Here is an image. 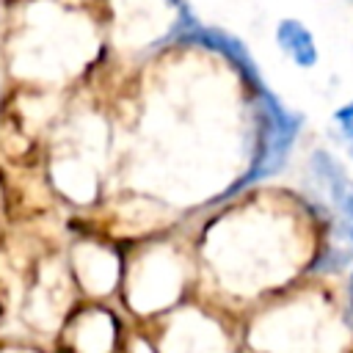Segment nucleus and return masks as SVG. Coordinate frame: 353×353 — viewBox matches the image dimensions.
<instances>
[{"label":"nucleus","mask_w":353,"mask_h":353,"mask_svg":"<svg viewBox=\"0 0 353 353\" xmlns=\"http://www.w3.org/2000/svg\"><path fill=\"white\" fill-rule=\"evenodd\" d=\"M350 290H353V281H350Z\"/></svg>","instance_id":"4"},{"label":"nucleus","mask_w":353,"mask_h":353,"mask_svg":"<svg viewBox=\"0 0 353 353\" xmlns=\"http://www.w3.org/2000/svg\"><path fill=\"white\" fill-rule=\"evenodd\" d=\"M334 124H336L339 138L353 149V102L345 105V108H339V110L334 113Z\"/></svg>","instance_id":"3"},{"label":"nucleus","mask_w":353,"mask_h":353,"mask_svg":"<svg viewBox=\"0 0 353 353\" xmlns=\"http://www.w3.org/2000/svg\"><path fill=\"white\" fill-rule=\"evenodd\" d=\"M276 36H279L281 50H284L298 66H314V61H317V47H314L312 33H309L301 22L284 19V22L279 25Z\"/></svg>","instance_id":"2"},{"label":"nucleus","mask_w":353,"mask_h":353,"mask_svg":"<svg viewBox=\"0 0 353 353\" xmlns=\"http://www.w3.org/2000/svg\"><path fill=\"white\" fill-rule=\"evenodd\" d=\"M262 102H265V108H262V113H265L262 146H259V154H256L254 168L248 171V176H245L240 185L254 182V179H262V176H268L270 171H276V168L281 165V160H284V154H287L292 138H295V127H298L295 116H290L268 91H262ZM240 185H237V188H240Z\"/></svg>","instance_id":"1"}]
</instances>
